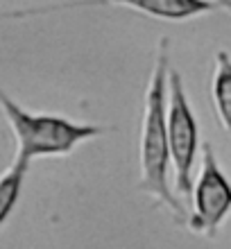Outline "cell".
Instances as JSON below:
<instances>
[{
  "mask_svg": "<svg viewBox=\"0 0 231 249\" xmlns=\"http://www.w3.org/2000/svg\"><path fill=\"white\" fill-rule=\"evenodd\" d=\"M188 202H191V213L186 217V227L191 229V233L215 238L231 213V179L220 168L211 143H202L199 172Z\"/></svg>",
  "mask_w": 231,
  "mask_h": 249,
  "instance_id": "obj_4",
  "label": "cell"
},
{
  "mask_svg": "<svg viewBox=\"0 0 231 249\" xmlns=\"http://www.w3.org/2000/svg\"><path fill=\"white\" fill-rule=\"evenodd\" d=\"M107 5L105 0H73V2H59V5H41V7H25V9H9V12H0V23L5 20H18L30 18V16H41V14L59 12V9H73V7H98Z\"/></svg>",
  "mask_w": 231,
  "mask_h": 249,
  "instance_id": "obj_8",
  "label": "cell"
},
{
  "mask_svg": "<svg viewBox=\"0 0 231 249\" xmlns=\"http://www.w3.org/2000/svg\"><path fill=\"white\" fill-rule=\"evenodd\" d=\"M27 170H30V165L14 159L12 163L0 172V229L5 227V222L9 220V215L14 213L16 204H18Z\"/></svg>",
  "mask_w": 231,
  "mask_h": 249,
  "instance_id": "obj_7",
  "label": "cell"
},
{
  "mask_svg": "<svg viewBox=\"0 0 231 249\" xmlns=\"http://www.w3.org/2000/svg\"><path fill=\"white\" fill-rule=\"evenodd\" d=\"M211 102L222 129L231 134V54L227 50L215 53L211 75Z\"/></svg>",
  "mask_w": 231,
  "mask_h": 249,
  "instance_id": "obj_6",
  "label": "cell"
},
{
  "mask_svg": "<svg viewBox=\"0 0 231 249\" xmlns=\"http://www.w3.org/2000/svg\"><path fill=\"white\" fill-rule=\"evenodd\" d=\"M105 2L127 7L159 20H172V23L197 18L218 9L215 0H105Z\"/></svg>",
  "mask_w": 231,
  "mask_h": 249,
  "instance_id": "obj_5",
  "label": "cell"
},
{
  "mask_svg": "<svg viewBox=\"0 0 231 249\" xmlns=\"http://www.w3.org/2000/svg\"><path fill=\"white\" fill-rule=\"evenodd\" d=\"M215 2H218V7H222L225 12L231 14V0H215Z\"/></svg>",
  "mask_w": 231,
  "mask_h": 249,
  "instance_id": "obj_9",
  "label": "cell"
},
{
  "mask_svg": "<svg viewBox=\"0 0 231 249\" xmlns=\"http://www.w3.org/2000/svg\"><path fill=\"white\" fill-rule=\"evenodd\" d=\"M165 129L170 147L172 188L181 202H188L195 184V163L199 157V123L193 111L184 79L170 66L168 72V105H165Z\"/></svg>",
  "mask_w": 231,
  "mask_h": 249,
  "instance_id": "obj_3",
  "label": "cell"
},
{
  "mask_svg": "<svg viewBox=\"0 0 231 249\" xmlns=\"http://www.w3.org/2000/svg\"><path fill=\"white\" fill-rule=\"evenodd\" d=\"M0 111L16 141L14 159L25 165L41 157H68L82 143L93 141L107 131L102 124L77 123L54 113L27 111L2 86H0Z\"/></svg>",
  "mask_w": 231,
  "mask_h": 249,
  "instance_id": "obj_2",
  "label": "cell"
},
{
  "mask_svg": "<svg viewBox=\"0 0 231 249\" xmlns=\"http://www.w3.org/2000/svg\"><path fill=\"white\" fill-rule=\"evenodd\" d=\"M168 72H170V41L161 39L157 43L154 66L143 100V120L139 138V190L154 202L163 204L172 213L175 222L184 224L188 217L184 202L179 199L170 184V147L165 129V105H168Z\"/></svg>",
  "mask_w": 231,
  "mask_h": 249,
  "instance_id": "obj_1",
  "label": "cell"
}]
</instances>
